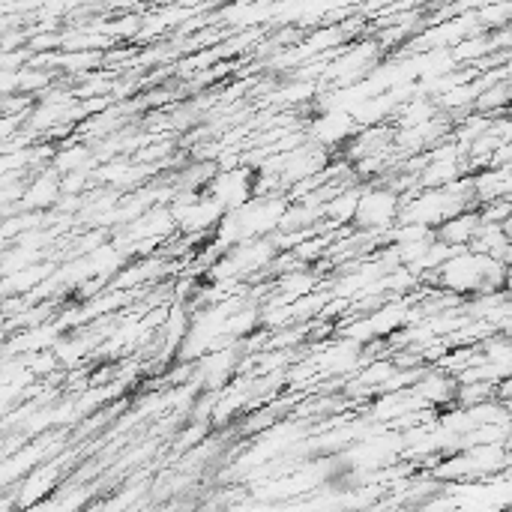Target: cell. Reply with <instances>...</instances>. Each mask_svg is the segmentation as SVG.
I'll return each instance as SVG.
<instances>
[{
    "label": "cell",
    "mask_w": 512,
    "mask_h": 512,
    "mask_svg": "<svg viewBox=\"0 0 512 512\" xmlns=\"http://www.w3.org/2000/svg\"><path fill=\"white\" fill-rule=\"evenodd\" d=\"M396 213H399V201L393 192H369L360 198L354 216L363 228H384L396 219Z\"/></svg>",
    "instance_id": "6da1fadb"
}]
</instances>
